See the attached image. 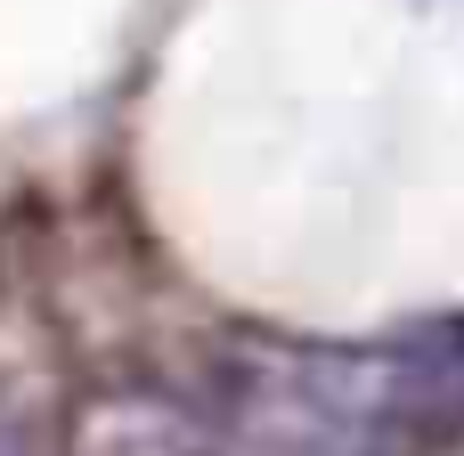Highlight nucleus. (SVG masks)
<instances>
[{
	"label": "nucleus",
	"mask_w": 464,
	"mask_h": 456,
	"mask_svg": "<svg viewBox=\"0 0 464 456\" xmlns=\"http://www.w3.org/2000/svg\"><path fill=\"white\" fill-rule=\"evenodd\" d=\"M65 456H220V424L188 416L163 392H98L73 408Z\"/></svg>",
	"instance_id": "2"
},
{
	"label": "nucleus",
	"mask_w": 464,
	"mask_h": 456,
	"mask_svg": "<svg viewBox=\"0 0 464 456\" xmlns=\"http://www.w3.org/2000/svg\"><path fill=\"white\" fill-rule=\"evenodd\" d=\"M464 432V335L318 351L253 343L220 375V449L245 456H400Z\"/></svg>",
	"instance_id": "1"
}]
</instances>
